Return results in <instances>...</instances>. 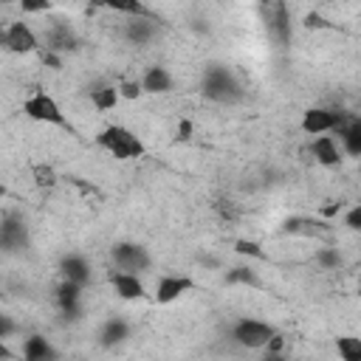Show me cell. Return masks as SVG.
Returning <instances> with one entry per match:
<instances>
[{"label": "cell", "instance_id": "cell-15", "mask_svg": "<svg viewBox=\"0 0 361 361\" xmlns=\"http://www.w3.org/2000/svg\"><path fill=\"white\" fill-rule=\"evenodd\" d=\"M23 358L25 361H54V358H59V350L51 347V341L42 336H28L23 341Z\"/></svg>", "mask_w": 361, "mask_h": 361}, {"label": "cell", "instance_id": "cell-20", "mask_svg": "<svg viewBox=\"0 0 361 361\" xmlns=\"http://www.w3.org/2000/svg\"><path fill=\"white\" fill-rule=\"evenodd\" d=\"M155 34V25H152V17H133L127 25H124V37L135 45H144L149 42Z\"/></svg>", "mask_w": 361, "mask_h": 361}, {"label": "cell", "instance_id": "cell-31", "mask_svg": "<svg viewBox=\"0 0 361 361\" xmlns=\"http://www.w3.org/2000/svg\"><path fill=\"white\" fill-rule=\"evenodd\" d=\"M305 28H310V31H313V28H333V25H330V20H324L322 14L310 11V14L305 17Z\"/></svg>", "mask_w": 361, "mask_h": 361}, {"label": "cell", "instance_id": "cell-9", "mask_svg": "<svg viewBox=\"0 0 361 361\" xmlns=\"http://www.w3.org/2000/svg\"><path fill=\"white\" fill-rule=\"evenodd\" d=\"M186 290H192V279L189 276H180V274H164L155 285V302L158 305H169L175 302L178 296H183Z\"/></svg>", "mask_w": 361, "mask_h": 361}, {"label": "cell", "instance_id": "cell-36", "mask_svg": "<svg viewBox=\"0 0 361 361\" xmlns=\"http://www.w3.org/2000/svg\"><path fill=\"white\" fill-rule=\"evenodd\" d=\"M358 296H361V282H358Z\"/></svg>", "mask_w": 361, "mask_h": 361}, {"label": "cell", "instance_id": "cell-27", "mask_svg": "<svg viewBox=\"0 0 361 361\" xmlns=\"http://www.w3.org/2000/svg\"><path fill=\"white\" fill-rule=\"evenodd\" d=\"M20 8L25 14H39V11H48L51 8V0H17Z\"/></svg>", "mask_w": 361, "mask_h": 361}, {"label": "cell", "instance_id": "cell-4", "mask_svg": "<svg viewBox=\"0 0 361 361\" xmlns=\"http://www.w3.org/2000/svg\"><path fill=\"white\" fill-rule=\"evenodd\" d=\"M274 333H276V330H274L271 324L259 322V319H240V322L234 324V330H231L234 341L243 344V347H248V350H259V347H265V344L271 341Z\"/></svg>", "mask_w": 361, "mask_h": 361}, {"label": "cell", "instance_id": "cell-30", "mask_svg": "<svg viewBox=\"0 0 361 361\" xmlns=\"http://www.w3.org/2000/svg\"><path fill=\"white\" fill-rule=\"evenodd\" d=\"M237 251L240 254H248V257H262V248L254 240H237Z\"/></svg>", "mask_w": 361, "mask_h": 361}, {"label": "cell", "instance_id": "cell-24", "mask_svg": "<svg viewBox=\"0 0 361 361\" xmlns=\"http://www.w3.org/2000/svg\"><path fill=\"white\" fill-rule=\"evenodd\" d=\"M226 282H231V285H251V288H259V285H262L259 276H257L251 268H231V271L226 274Z\"/></svg>", "mask_w": 361, "mask_h": 361}, {"label": "cell", "instance_id": "cell-21", "mask_svg": "<svg viewBox=\"0 0 361 361\" xmlns=\"http://www.w3.org/2000/svg\"><path fill=\"white\" fill-rule=\"evenodd\" d=\"M118 87H113V85H102V87H96V90H90V104L96 107V110H113L116 107V102H118Z\"/></svg>", "mask_w": 361, "mask_h": 361}, {"label": "cell", "instance_id": "cell-10", "mask_svg": "<svg viewBox=\"0 0 361 361\" xmlns=\"http://www.w3.org/2000/svg\"><path fill=\"white\" fill-rule=\"evenodd\" d=\"M265 14V23H268V31L279 39V42H288L290 39V17H288V3H274L268 8H262Z\"/></svg>", "mask_w": 361, "mask_h": 361}, {"label": "cell", "instance_id": "cell-5", "mask_svg": "<svg viewBox=\"0 0 361 361\" xmlns=\"http://www.w3.org/2000/svg\"><path fill=\"white\" fill-rule=\"evenodd\" d=\"M149 254L144 245L138 243H116L113 245V265L121 268V271H130V274H141L149 268Z\"/></svg>", "mask_w": 361, "mask_h": 361}, {"label": "cell", "instance_id": "cell-18", "mask_svg": "<svg viewBox=\"0 0 361 361\" xmlns=\"http://www.w3.org/2000/svg\"><path fill=\"white\" fill-rule=\"evenodd\" d=\"M59 268H62V276H65V279H73V282H79V285H87V279H90V265H87V259L79 257V254H68Z\"/></svg>", "mask_w": 361, "mask_h": 361}, {"label": "cell", "instance_id": "cell-32", "mask_svg": "<svg viewBox=\"0 0 361 361\" xmlns=\"http://www.w3.org/2000/svg\"><path fill=\"white\" fill-rule=\"evenodd\" d=\"M189 133H192V121H186V118H183V121L178 124V135H175V138H178V141H186V138H189Z\"/></svg>", "mask_w": 361, "mask_h": 361}, {"label": "cell", "instance_id": "cell-6", "mask_svg": "<svg viewBox=\"0 0 361 361\" xmlns=\"http://www.w3.org/2000/svg\"><path fill=\"white\" fill-rule=\"evenodd\" d=\"M3 45H6V51H11V54H34V51L39 48V39H37V34L31 31L28 23L17 20V23H8V25H6V31H3Z\"/></svg>", "mask_w": 361, "mask_h": 361}, {"label": "cell", "instance_id": "cell-34", "mask_svg": "<svg viewBox=\"0 0 361 361\" xmlns=\"http://www.w3.org/2000/svg\"><path fill=\"white\" fill-rule=\"evenodd\" d=\"M274 3H285V0H259V8H268V6H274Z\"/></svg>", "mask_w": 361, "mask_h": 361}, {"label": "cell", "instance_id": "cell-14", "mask_svg": "<svg viewBox=\"0 0 361 361\" xmlns=\"http://www.w3.org/2000/svg\"><path fill=\"white\" fill-rule=\"evenodd\" d=\"M82 288H85V285H79V282H73V279H65V282L56 288V302H59L62 313H68L71 319H76V316H79Z\"/></svg>", "mask_w": 361, "mask_h": 361}, {"label": "cell", "instance_id": "cell-8", "mask_svg": "<svg viewBox=\"0 0 361 361\" xmlns=\"http://www.w3.org/2000/svg\"><path fill=\"white\" fill-rule=\"evenodd\" d=\"M0 243L6 251H17V248H25L28 245V228H25V220L6 212L3 217V226H0Z\"/></svg>", "mask_w": 361, "mask_h": 361}, {"label": "cell", "instance_id": "cell-12", "mask_svg": "<svg viewBox=\"0 0 361 361\" xmlns=\"http://www.w3.org/2000/svg\"><path fill=\"white\" fill-rule=\"evenodd\" d=\"M110 285L116 288V293L121 299H144V282L138 279V274H130V271H110Z\"/></svg>", "mask_w": 361, "mask_h": 361}, {"label": "cell", "instance_id": "cell-23", "mask_svg": "<svg viewBox=\"0 0 361 361\" xmlns=\"http://www.w3.org/2000/svg\"><path fill=\"white\" fill-rule=\"evenodd\" d=\"M336 350L344 361H361V338H355V336L336 338Z\"/></svg>", "mask_w": 361, "mask_h": 361}, {"label": "cell", "instance_id": "cell-29", "mask_svg": "<svg viewBox=\"0 0 361 361\" xmlns=\"http://www.w3.org/2000/svg\"><path fill=\"white\" fill-rule=\"evenodd\" d=\"M344 226H347V228H353V231H361V203H358V206H353V209L344 214Z\"/></svg>", "mask_w": 361, "mask_h": 361}, {"label": "cell", "instance_id": "cell-13", "mask_svg": "<svg viewBox=\"0 0 361 361\" xmlns=\"http://www.w3.org/2000/svg\"><path fill=\"white\" fill-rule=\"evenodd\" d=\"M310 152L322 166H338L341 164V152H338V144L333 141V135H324V133L316 135L310 144Z\"/></svg>", "mask_w": 361, "mask_h": 361}, {"label": "cell", "instance_id": "cell-2", "mask_svg": "<svg viewBox=\"0 0 361 361\" xmlns=\"http://www.w3.org/2000/svg\"><path fill=\"white\" fill-rule=\"evenodd\" d=\"M96 144H99L102 149H107L113 158H118V161H130V158H141V155H144L141 138H138L135 133H130L127 127H121V124L104 127V130L96 135Z\"/></svg>", "mask_w": 361, "mask_h": 361}, {"label": "cell", "instance_id": "cell-35", "mask_svg": "<svg viewBox=\"0 0 361 361\" xmlns=\"http://www.w3.org/2000/svg\"><path fill=\"white\" fill-rule=\"evenodd\" d=\"M3 3H17V0H3Z\"/></svg>", "mask_w": 361, "mask_h": 361}, {"label": "cell", "instance_id": "cell-7", "mask_svg": "<svg viewBox=\"0 0 361 361\" xmlns=\"http://www.w3.org/2000/svg\"><path fill=\"white\" fill-rule=\"evenodd\" d=\"M344 113L338 110H327V107H310L302 113V130L307 135H322V133H333L341 124Z\"/></svg>", "mask_w": 361, "mask_h": 361}, {"label": "cell", "instance_id": "cell-17", "mask_svg": "<svg viewBox=\"0 0 361 361\" xmlns=\"http://www.w3.org/2000/svg\"><path fill=\"white\" fill-rule=\"evenodd\" d=\"M141 87H144L147 93H169V90H172V76H169V71L161 68V65L147 68V73H144V79H141Z\"/></svg>", "mask_w": 361, "mask_h": 361}, {"label": "cell", "instance_id": "cell-1", "mask_svg": "<svg viewBox=\"0 0 361 361\" xmlns=\"http://www.w3.org/2000/svg\"><path fill=\"white\" fill-rule=\"evenodd\" d=\"M203 96L209 102H217V104H234L243 99V87L228 68L209 65L203 71Z\"/></svg>", "mask_w": 361, "mask_h": 361}, {"label": "cell", "instance_id": "cell-16", "mask_svg": "<svg viewBox=\"0 0 361 361\" xmlns=\"http://www.w3.org/2000/svg\"><path fill=\"white\" fill-rule=\"evenodd\" d=\"M336 133L341 135V144L350 155L361 158V118H341V124L336 127Z\"/></svg>", "mask_w": 361, "mask_h": 361}, {"label": "cell", "instance_id": "cell-19", "mask_svg": "<svg viewBox=\"0 0 361 361\" xmlns=\"http://www.w3.org/2000/svg\"><path fill=\"white\" fill-rule=\"evenodd\" d=\"M90 6L113 8V11L127 14V17H152V14H149V8H147L141 0H90Z\"/></svg>", "mask_w": 361, "mask_h": 361}, {"label": "cell", "instance_id": "cell-22", "mask_svg": "<svg viewBox=\"0 0 361 361\" xmlns=\"http://www.w3.org/2000/svg\"><path fill=\"white\" fill-rule=\"evenodd\" d=\"M130 336V324L121 322V319H110L104 327H102V344H118Z\"/></svg>", "mask_w": 361, "mask_h": 361}, {"label": "cell", "instance_id": "cell-25", "mask_svg": "<svg viewBox=\"0 0 361 361\" xmlns=\"http://www.w3.org/2000/svg\"><path fill=\"white\" fill-rule=\"evenodd\" d=\"M31 175H34V183L42 186V189H51V186L56 183V172H54V166H48V164H34V166H31Z\"/></svg>", "mask_w": 361, "mask_h": 361}, {"label": "cell", "instance_id": "cell-26", "mask_svg": "<svg viewBox=\"0 0 361 361\" xmlns=\"http://www.w3.org/2000/svg\"><path fill=\"white\" fill-rule=\"evenodd\" d=\"M118 93H121L124 99H138V96L144 93V87H141V82H133V79H124V82L118 85Z\"/></svg>", "mask_w": 361, "mask_h": 361}, {"label": "cell", "instance_id": "cell-11", "mask_svg": "<svg viewBox=\"0 0 361 361\" xmlns=\"http://www.w3.org/2000/svg\"><path fill=\"white\" fill-rule=\"evenodd\" d=\"M45 51H54V54H65V51H73L76 45H79V39H76V34H73V28L71 25H65V23H51V28H48V34H45Z\"/></svg>", "mask_w": 361, "mask_h": 361}, {"label": "cell", "instance_id": "cell-3", "mask_svg": "<svg viewBox=\"0 0 361 361\" xmlns=\"http://www.w3.org/2000/svg\"><path fill=\"white\" fill-rule=\"evenodd\" d=\"M23 113L34 121H42V124H54V127H65L71 130V121L65 118L62 107L56 104V99L45 90H34L25 102H23Z\"/></svg>", "mask_w": 361, "mask_h": 361}, {"label": "cell", "instance_id": "cell-33", "mask_svg": "<svg viewBox=\"0 0 361 361\" xmlns=\"http://www.w3.org/2000/svg\"><path fill=\"white\" fill-rule=\"evenodd\" d=\"M282 344H285V338H282V336H276V333H274V336H271V341H268V344H265V347H268V353H274V355H276V353H279V350H282Z\"/></svg>", "mask_w": 361, "mask_h": 361}, {"label": "cell", "instance_id": "cell-28", "mask_svg": "<svg viewBox=\"0 0 361 361\" xmlns=\"http://www.w3.org/2000/svg\"><path fill=\"white\" fill-rule=\"evenodd\" d=\"M316 259H319V265H324V268H336V265L341 262V257H338L336 251H330V248H322V251L316 254Z\"/></svg>", "mask_w": 361, "mask_h": 361}]
</instances>
